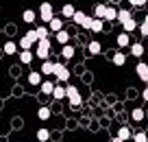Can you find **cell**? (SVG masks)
Returning a JSON list of instances; mask_svg holds the SVG:
<instances>
[{"mask_svg":"<svg viewBox=\"0 0 148 142\" xmlns=\"http://www.w3.org/2000/svg\"><path fill=\"white\" fill-rule=\"evenodd\" d=\"M65 98L70 101L72 107H81V105H83V96H81V92H79L76 85H68V87H65Z\"/></svg>","mask_w":148,"mask_h":142,"instance_id":"obj_1","label":"cell"},{"mask_svg":"<svg viewBox=\"0 0 148 142\" xmlns=\"http://www.w3.org/2000/svg\"><path fill=\"white\" fill-rule=\"evenodd\" d=\"M50 48H52V42H50V39H39V42H37V53H35V57H39L42 61H46L48 57H50Z\"/></svg>","mask_w":148,"mask_h":142,"instance_id":"obj_2","label":"cell"},{"mask_svg":"<svg viewBox=\"0 0 148 142\" xmlns=\"http://www.w3.org/2000/svg\"><path fill=\"white\" fill-rule=\"evenodd\" d=\"M52 18H55V11H52V5H50V2H42V5H39V20L48 24Z\"/></svg>","mask_w":148,"mask_h":142,"instance_id":"obj_3","label":"cell"},{"mask_svg":"<svg viewBox=\"0 0 148 142\" xmlns=\"http://www.w3.org/2000/svg\"><path fill=\"white\" fill-rule=\"evenodd\" d=\"M52 74L57 77V81H68L70 79V70L65 64H61V61H55V70H52Z\"/></svg>","mask_w":148,"mask_h":142,"instance_id":"obj_4","label":"cell"},{"mask_svg":"<svg viewBox=\"0 0 148 142\" xmlns=\"http://www.w3.org/2000/svg\"><path fill=\"white\" fill-rule=\"evenodd\" d=\"M83 28H87V31H92V33H100V31H105V22L98 20V18H87L85 24H83Z\"/></svg>","mask_w":148,"mask_h":142,"instance_id":"obj_5","label":"cell"},{"mask_svg":"<svg viewBox=\"0 0 148 142\" xmlns=\"http://www.w3.org/2000/svg\"><path fill=\"white\" fill-rule=\"evenodd\" d=\"M135 72H137V77L142 79L144 83H148V64H144V61H139V64L135 66Z\"/></svg>","mask_w":148,"mask_h":142,"instance_id":"obj_6","label":"cell"},{"mask_svg":"<svg viewBox=\"0 0 148 142\" xmlns=\"http://www.w3.org/2000/svg\"><path fill=\"white\" fill-rule=\"evenodd\" d=\"M48 26V31H52V33H59V31H63V20L61 18H52L50 22L46 24Z\"/></svg>","mask_w":148,"mask_h":142,"instance_id":"obj_7","label":"cell"},{"mask_svg":"<svg viewBox=\"0 0 148 142\" xmlns=\"http://www.w3.org/2000/svg\"><path fill=\"white\" fill-rule=\"evenodd\" d=\"M116 20H118V9H116V7H107L102 22H116Z\"/></svg>","mask_w":148,"mask_h":142,"instance_id":"obj_8","label":"cell"},{"mask_svg":"<svg viewBox=\"0 0 148 142\" xmlns=\"http://www.w3.org/2000/svg\"><path fill=\"white\" fill-rule=\"evenodd\" d=\"M116 44L120 46V48H126V46H131V35H129V33H124V31H122L120 35L116 37Z\"/></svg>","mask_w":148,"mask_h":142,"instance_id":"obj_9","label":"cell"},{"mask_svg":"<svg viewBox=\"0 0 148 142\" xmlns=\"http://www.w3.org/2000/svg\"><path fill=\"white\" fill-rule=\"evenodd\" d=\"M70 20H72V22L76 24V26H83V24H85V20H87V15H85V11H74V15H72Z\"/></svg>","mask_w":148,"mask_h":142,"instance_id":"obj_10","label":"cell"},{"mask_svg":"<svg viewBox=\"0 0 148 142\" xmlns=\"http://www.w3.org/2000/svg\"><path fill=\"white\" fill-rule=\"evenodd\" d=\"M129 20H133V13H131L129 9H118V22L124 24V22H129Z\"/></svg>","mask_w":148,"mask_h":142,"instance_id":"obj_11","label":"cell"},{"mask_svg":"<svg viewBox=\"0 0 148 142\" xmlns=\"http://www.w3.org/2000/svg\"><path fill=\"white\" fill-rule=\"evenodd\" d=\"M33 57H35V53H33V51H20V64L28 66L33 61Z\"/></svg>","mask_w":148,"mask_h":142,"instance_id":"obj_12","label":"cell"},{"mask_svg":"<svg viewBox=\"0 0 148 142\" xmlns=\"http://www.w3.org/2000/svg\"><path fill=\"white\" fill-rule=\"evenodd\" d=\"M100 51H102L100 42H96V39L89 42V46H87V53H89V55H100Z\"/></svg>","mask_w":148,"mask_h":142,"instance_id":"obj_13","label":"cell"},{"mask_svg":"<svg viewBox=\"0 0 148 142\" xmlns=\"http://www.w3.org/2000/svg\"><path fill=\"white\" fill-rule=\"evenodd\" d=\"M131 55H133V57H142V55H144L142 42H133V44H131Z\"/></svg>","mask_w":148,"mask_h":142,"instance_id":"obj_14","label":"cell"},{"mask_svg":"<svg viewBox=\"0 0 148 142\" xmlns=\"http://www.w3.org/2000/svg\"><path fill=\"white\" fill-rule=\"evenodd\" d=\"M131 118H133V120H135V123H142V120H144V118H146V112H144V109H142V107H135V109H133V112H131Z\"/></svg>","mask_w":148,"mask_h":142,"instance_id":"obj_15","label":"cell"},{"mask_svg":"<svg viewBox=\"0 0 148 142\" xmlns=\"http://www.w3.org/2000/svg\"><path fill=\"white\" fill-rule=\"evenodd\" d=\"M33 31H35V37H37V42L39 39H48V26H37V28H33Z\"/></svg>","mask_w":148,"mask_h":142,"instance_id":"obj_16","label":"cell"},{"mask_svg":"<svg viewBox=\"0 0 148 142\" xmlns=\"http://www.w3.org/2000/svg\"><path fill=\"white\" fill-rule=\"evenodd\" d=\"M55 39L59 42L61 46H65V44L70 42V33H68V31H59V33H55Z\"/></svg>","mask_w":148,"mask_h":142,"instance_id":"obj_17","label":"cell"},{"mask_svg":"<svg viewBox=\"0 0 148 142\" xmlns=\"http://www.w3.org/2000/svg\"><path fill=\"white\" fill-rule=\"evenodd\" d=\"M116 138H120L122 142H126V140H131L133 138V133H131V129L129 127H120V131H118V136Z\"/></svg>","mask_w":148,"mask_h":142,"instance_id":"obj_18","label":"cell"},{"mask_svg":"<svg viewBox=\"0 0 148 142\" xmlns=\"http://www.w3.org/2000/svg\"><path fill=\"white\" fill-rule=\"evenodd\" d=\"M22 20H24V22H26V24H33V22H35V20H37V13H35V11H33V9H26V11H24V13H22Z\"/></svg>","mask_w":148,"mask_h":142,"instance_id":"obj_19","label":"cell"},{"mask_svg":"<svg viewBox=\"0 0 148 142\" xmlns=\"http://www.w3.org/2000/svg\"><path fill=\"white\" fill-rule=\"evenodd\" d=\"M52 96H55V101H63V98H65V87L63 85H55Z\"/></svg>","mask_w":148,"mask_h":142,"instance_id":"obj_20","label":"cell"},{"mask_svg":"<svg viewBox=\"0 0 148 142\" xmlns=\"http://www.w3.org/2000/svg\"><path fill=\"white\" fill-rule=\"evenodd\" d=\"M39 90H42V94H52L55 83H52V81H42V83H39Z\"/></svg>","mask_w":148,"mask_h":142,"instance_id":"obj_21","label":"cell"},{"mask_svg":"<svg viewBox=\"0 0 148 142\" xmlns=\"http://www.w3.org/2000/svg\"><path fill=\"white\" fill-rule=\"evenodd\" d=\"M52 70H55V61L46 59V61L42 64V70H39V72H42V74H52Z\"/></svg>","mask_w":148,"mask_h":142,"instance_id":"obj_22","label":"cell"},{"mask_svg":"<svg viewBox=\"0 0 148 142\" xmlns=\"http://www.w3.org/2000/svg\"><path fill=\"white\" fill-rule=\"evenodd\" d=\"M50 116H52L50 107H39V109H37V118H39V120H48Z\"/></svg>","mask_w":148,"mask_h":142,"instance_id":"obj_23","label":"cell"},{"mask_svg":"<svg viewBox=\"0 0 148 142\" xmlns=\"http://www.w3.org/2000/svg\"><path fill=\"white\" fill-rule=\"evenodd\" d=\"M44 79H42V72H28V83L31 85H39Z\"/></svg>","mask_w":148,"mask_h":142,"instance_id":"obj_24","label":"cell"},{"mask_svg":"<svg viewBox=\"0 0 148 142\" xmlns=\"http://www.w3.org/2000/svg\"><path fill=\"white\" fill-rule=\"evenodd\" d=\"M61 57H63V59H72V57H74V46L65 44L63 48H61Z\"/></svg>","mask_w":148,"mask_h":142,"instance_id":"obj_25","label":"cell"},{"mask_svg":"<svg viewBox=\"0 0 148 142\" xmlns=\"http://www.w3.org/2000/svg\"><path fill=\"white\" fill-rule=\"evenodd\" d=\"M74 11H76V9H74V5H63V7H61V15L68 18V20L74 15Z\"/></svg>","mask_w":148,"mask_h":142,"instance_id":"obj_26","label":"cell"},{"mask_svg":"<svg viewBox=\"0 0 148 142\" xmlns=\"http://www.w3.org/2000/svg\"><path fill=\"white\" fill-rule=\"evenodd\" d=\"M37 140H39V142H48V140H50V131H48V129H37Z\"/></svg>","mask_w":148,"mask_h":142,"instance_id":"obj_27","label":"cell"},{"mask_svg":"<svg viewBox=\"0 0 148 142\" xmlns=\"http://www.w3.org/2000/svg\"><path fill=\"white\" fill-rule=\"evenodd\" d=\"M105 9H107V5H96V7H94V15H92V18L102 20V18H105Z\"/></svg>","mask_w":148,"mask_h":142,"instance_id":"obj_28","label":"cell"},{"mask_svg":"<svg viewBox=\"0 0 148 142\" xmlns=\"http://www.w3.org/2000/svg\"><path fill=\"white\" fill-rule=\"evenodd\" d=\"M2 51H5L7 55H15V53H18V44H15V42H7Z\"/></svg>","mask_w":148,"mask_h":142,"instance_id":"obj_29","label":"cell"},{"mask_svg":"<svg viewBox=\"0 0 148 142\" xmlns=\"http://www.w3.org/2000/svg\"><path fill=\"white\" fill-rule=\"evenodd\" d=\"M111 61H113V66H124L126 64V57H124V53H116Z\"/></svg>","mask_w":148,"mask_h":142,"instance_id":"obj_30","label":"cell"},{"mask_svg":"<svg viewBox=\"0 0 148 142\" xmlns=\"http://www.w3.org/2000/svg\"><path fill=\"white\" fill-rule=\"evenodd\" d=\"M122 26H124V33H133V31H137V22H135V20H129V22H124Z\"/></svg>","mask_w":148,"mask_h":142,"instance_id":"obj_31","label":"cell"},{"mask_svg":"<svg viewBox=\"0 0 148 142\" xmlns=\"http://www.w3.org/2000/svg\"><path fill=\"white\" fill-rule=\"evenodd\" d=\"M133 142H148V133H144V131L135 133V136H133Z\"/></svg>","mask_w":148,"mask_h":142,"instance_id":"obj_32","label":"cell"},{"mask_svg":"<svg viewBox=\"0 0 148 142\" xmlns=\"http://www.w3.org/2000/svg\"><path fill=\"white\" fill-rule=\"evenodd\" d=\"M137 31H139V35H142V37H148V24H137Z\"/></svg>","mask_w":148,"mask_h":142,"instance_id":"obj_33","label":"cell"},{"mask_svg":"<svg viewBox=\"0 0 148 142\" xmlns=\"http://www.w3.org/2000/svg\"><path fill=\"white\" fill-rule=\"evenodd\" d=\"M129 5L137 9V7H144V5H146V0H129Z\"/></svg>","mask_w":148,"mask_h":142,"instance_id":"obj_34","label":"cell"},{"mask_svg":"<svg viewBox=\"0 0 148 142\" xmlns=\"http://www.w3.org/2000/svg\"><path fill=\"white\" fill-rule=\"evenodd\" d=\"M142 98H144V101H146V103H148V87H146V90H144V92H142Z\"/></svg>","mask_w":148,"mask_h":142,"instance_id":"obj_35","label":"cell"},{"mask_svg":"<svg viewBox=\"0 0 148 142\" xmlns=\"http://www.w3.org/2000/svg\"><path fill=\"white\" fill-rule=\"evenodd\" d=\"M111 142H122V140H120V138H111Z\"/></svg>","mask_w":148,"mask_h":142,"instance_id":"obj_36","label":"cell"},{"mask_svg":"<svg viewBox=\"0 0 148 142\" xmlns=\"http://www.w3.org/2000/svg\"><path fill=\"white\" fill-rule=\"evenodd\" d=\"M144 24H148V13H146V18H144Z\"/></svg>","mask_w":148,"mask_h":142,"instance_id":"obj_37","label":"cell"},{"mask_svg":"<svg viewBox=\"0 0 148 142\" xmlns=\"http://www.w3.org/2000/svg\"><path fill=\"white\" fill-rule=\"evenodd\" d=\"M146 5H148V0H146Z\"/></svg>","mask_w":148,"mask_h":142,"instance_id":"obj_38","label":"cell"},{"mask_svg":"<svg viewBox=\"0 0 148 142\" xmlns=\"http://www.w3.org/2000/svg\"><path fill=\"white\" fill-rule=\"evenodd\" d=\"M146 118H148V114H146Z\"/></svg>","mask_w":148,"mask_h":142,"instance_id":"obj_39","label":"cell"}]
</instances>
